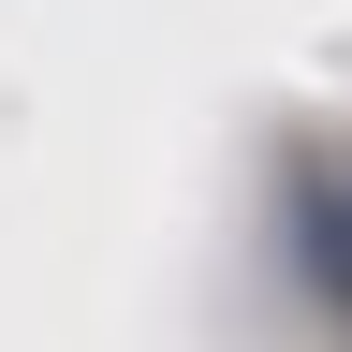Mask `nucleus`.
I'll return each mask as SVG.
<instances>
[{"label":"nucleus","instance_id":"1","mask_svg":"<svg viewBox=\"0 0 352 352\" xmlns=\"http://www.w3.org/2000/svg\"><path fill=\"white\" fill-rule=\"evenodd\" d=\"M294 250L323 264V294H338V191H294Z\"/></svg>","mask_w":352,"mask_h":352}]
</instances>
